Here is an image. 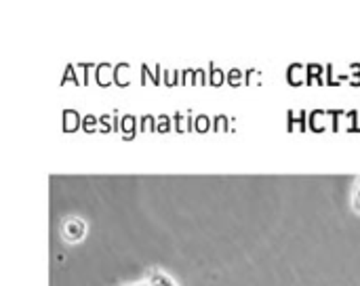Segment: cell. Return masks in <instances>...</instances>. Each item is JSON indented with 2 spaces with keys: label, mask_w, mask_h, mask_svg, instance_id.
<instances>
[{
  "label": "cell",
  "mask_w": 360,
  "mask_h": 286,
  "mask_svg": "<svg viewBox=\"0 0 360 286\" xmlns=\"http://www.w3.org/2000/svg\"><path fill=\"white\" fill-rule=\"evenodd\" d=\"M84 232H86V226L78 217H70L61 226V234L68 242H78L80 238H84Z\"/></svg>",
  "instance_id": "6da1fadb"
},
{
  "label": "cell",
  "mask_w": 360,
  "mask_h": 286,
  "mask_svg": "<svg viewBox=\"0 0 360 286\" xmlns=\"http://www.w3.org/2000/svg\"><path fill=\"white\" fill-rule=\"evenodd\" d=\"M354 207L360 211V179L356 183V190H354Z\"/></svg>",
  "instance_id": "7a4b0ae2"
}]
</instances>
